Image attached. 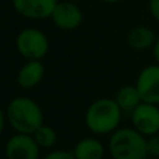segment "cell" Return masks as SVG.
<instances>
[{"mask_svg":"<svg viewBox=\"0 0 159 159\" xmlns=\"http://www.w3.org/2000/svg\"><path fill=\"white\" fill-rule=\"evenodd\" d=\"M7 123L16 133L32 135L43 124L42 107L28 96H17L6 107Z\"/></svg>","mask_w":159,"mask_h":159,"instance_id":"1","label":"cell"},{"mask_svg":"<svg viewBox=\"0 0 159 159\" xmlns=\"http://www.w3.org/2000/svg\"><path fill=\"white\" fill-rule=\"evenodd\" d=\"M73 2H81V0H73Z\"/></svg>","mask_w":159,"mask_h":159,"instance_id":"21","label":"cell"},{"mask_svg":"<svg viewBox=\"0 0 159 159\" xmlns=\"http://www.w3.org/2000/svg\"><path fill=\"white\" fill-rule=\"evenodd\" d=\"M73 154L75 159H103L105 147L98 138L85 137L75 144Z\"/></svg>","mask_w":159,"mask_h":159,"instance_id":"12","label":"cell"},{"mask_svg":"<svg viewBox=\"0 0 159 159\" xmlns=\"http://www.w3.org/2000/svg\"><path fill=\"white\" fill-rule=\"evenodd\" d=\"M152 56H154L155 63L159 64V36L157 38V42L154 43V46H152Z\"/></svg>","mask_w":159,"mask_h":159,"instance_id":"19","label":"cell"},{"mask_svg":"<svg viewBox=\"0 0 159 159\" xmlns=\"http://www.w3.org/2000/svg\"><path fill=\"white\" fill-rule=\"evenodd\" d=\"M32 137L35 138V141L38 143V145L41 147V149H50L56 145L57 143V133L48 124H42L38 130L32 134Z\"/></svg>","mask_w":159,"mask_h":159,"instance_id":"14","label":"cell"},{"mask_svg":"<svg viewBox=\"0 0 159 159\" xmlns=\"http://www.w3.org/2000/svg\"><path fill=\"white\" fill-rule=\"evenodd\" d=\"M131 127L147 138L159 133V105L140 103L130 115Z\"/></svg>","mask_w":159,"mask_h":159,"instance_id":"5","label":"cell"},{"mask_svg":"<svg viewBox=\"0 0 159 159\" xmlns=\"http://www.w3.org/2000/svg\"><path fill=\"white\" fill-rule=\"evenodd\" d=\"M135 87L143 102L159 105V64H149L144 67L137 75Z\"/></svg>","mask_w":159,"mask_h":159,"instance_id":"8","label":"cell"},{"mask_svg":"<svg viewBox=\"0 0 159 159\" xmlns=\"http://www.w3.org/2000/svg\"><path fill=\"white\" fill-rule=\"evenodd\" d=\"M157 38L158 36L152 28L145 27V25H138L127 34L126 42L129 48H131L135 52H144V50L152 49L154 43L157 42Z\"/></svg>","mask_w":159,"mask_h":159,"instance_id":"11","label":"cell"},{"mask_svg":"<svg viewBox=\"0 0 159 159\" xmlns=\"http://www.w3.org/2000/svg\"><path fill=\"white\" fill-rule=\"evenodd\" d=\"M123 112L115 99L99 98L88 106L85 112V124L96 135H110L120 127Z\"/></svg>","mask_w":159,"mask_h":159,"instance_id":"2","label":"cell"},{"mask_svg":"<svg viewBox=\"0 0 159 159\" xmlns=\"http://www.w3.org/2000/svg\"><path fill=\"white\" fill-rule=\"evenodd\" d=\"M6 159H39L41 147L30 134L16 133L4 145Z\"/></svg>","mask_w":159,"mask_h":159,"instance_id":"6","label":"cell"},{"mask_svg":"<svg viewBox=\"0 0 159 159\" xmlns=\"http://www.w3.org/2000/svg\"><path fill=\"white\" fill-rule=\"evenodd\" d=\"M6 123H7V117H6V110H3V107L0 106V135H2L3 130H4Z\"/></svg>","mask_w":159,"mask_h":159,"instance_id":"18","label":"cell"},{"mask_svg":"<svg viewBox=\"0 0 159 159\" xmlns=\"http://www.w3.org/2000/svg\"><path fill=\"white\" fill-rule=\"evenodd\" d=\"M16 49L27 60H42L49 52V39L41 30L28 27L17 34Z\"/></svg>","mask_w":159,"mask_h":159,"instance_id":"4","label":"cell"},{"mask_svg":"<svg viewBox=\"0 0 159 159\" xmlns=\"http://www.w3.org/2000/svg\"><path fill=\"white\" fill-rule=\"evenodd\" d=\"M101 2L107 3V4H115V3H119V2H121V0H101Z\"/></svg>","mask_w":159,"mask_h":159,"instance_id":"20","label":"cell"},{"mask_svg":"<svg viewBox=\"0 0 159 159\" xmlns=\"http://www.w3.org/2000/svg\"><path fill=\"white\" fill-rule=\"evenodd\" d=\"M109 154L113 159H147V137L133 127H119L109 138Z\"/></svg>","mask_w":159,"mask_h":159,"instance_id":"3","label":"cell"},{"mask_svg":"<svg viewBox=\"0 0 159 159\" xmlns=\"http://www.w3.org/2000/svg\"><path fill=\"white\" fill-rule=\"evenodd\" d=\"M147 159H154V158H149V157H148V158H147Z\"/></svg>","mask_w":159,"mask_h":159,"instance_id":"22","label":"cell"},{"mask_svg":"<svg viewBox=\"0 0 159 159\" xmlns=\"http://www.w3.org/2000/svg\"><path fill=\"white\" fill-rule=\"evenodd\" d=\"M147 144H148V157L159 159V133L147 138Z\"/></svg>","mask_w":159,"mask_h":159,"instance_id":"15","label":"cell"},{"mask_svg":"<svg viewBox=\"0 0 159 159\" xmlns=\"http://www.w3.org/2000/svg\"><path fill=\"white\" fill-rule=\"evenodd\" d=\"M59 0H13L17 14L30 20L50 18Z\"/></svg>","mask_w":159,"mask_h":159,"instance_id":"9","label":"cell"},{"mask_svg":"<svg viewBox=\"0 0 159 159\" xmlns=\"http://www.w3.org/2000/svg\"><path fill=\"white\" fill-rule=\"evenodd\" d=\"M116 103L119 105V107L121 109L123 115H131L133 110L138 106L140 103H143V99H141V95L138 92L137 87L134 85H123L117 89L115 98Z\"/></svg>","mask_w":159,"mask_h":159,"instance_id":"13","label":"cell"},{"mask_svg":"<svg viewBox=\"0 0 159 159\" xmlns=\"http://www.w3.org/2000/svg\"><path fill=\"white\" fill-rule=\"evenodd\" d=\"M148 11L152 18L159 22V0H148Z\"/></svg>","mask_w":159,"mask_h":159,"instance_id":"17","label":"cell"},{"mask_svg":"<svg viewBox=\"0 0 159 159\" xmlns=\"http://www.w3.org/2000/svg\"><path fill=\"white\" fill-rule=\"evenodd\" d=\"M42 159H75L73 151H64V149H53L48 152Z\"/></svg>","mask_w":159,"mask_h":159,"instance_id":"16","label":"cell"},{"mask_svg":"<svg viewBox=\"0 0 159 159\" xmlns=\"http://www.w3.org/2000/svg\"><path fill=\"white\" fill-rule=\"evenodd\" d=\"M50 20L57 28L63 31H73L77 30L80 25L82 24L84 14L78 4L73 0H64L59 2L53 10Z\"/></svg>","mask_w":159,"mask_h":159,"instance_id":"7","label":"cell"},{"mask_svg":"<svg viewBox=\"0 0 159 159\" xmlns=\"http://www.w3.org/2000/svg\"><path fill=\"white\" fill-rule=\"evenodd\" d=\"M45 66L42 60H27L17 73V84L22 89H32L42 82Z\"/></svg>","mask_w":159,"mask_h":159,"instance_id":"10","label":"cell"}]
</instances>
